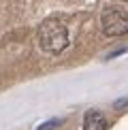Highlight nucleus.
<instances>
[{"label": "nucleus", "instance_id": "nucleus-3", "mask_svg": "<svg viewBox=\"0 0 128 130\" xmlns=\"http://www.w3.org/2000/svg\"><path fill=\"white\" fill-rule=\"evenodd\" d=\"M107 126H109V122L98 109H90L83 115V130H107Z\"/></svg>", "mask_w": 128, "mask_h": 130}, {"label": "nucleus", "instance_id": "nucleus-2", "mask_svg": "<svg viewBox=\"0 0 128 130\" xmlns=\"http://www.w3.org/2000/svg\"><path fill=\"white\" fill-rule=\"evenodd\" d=\"M100 30L107 36L128 34V11L120 7H107L100 13Z\"/></svg>", "mask_w": 128, "mask_h": 130}, {"label": "nucleus", "instance_id": "nucleus-4", "mask_svg": "<svg viewBox=\"0 0 128 130\" xmlns=\"http://www.w3.org/2000/svg\"><path fill=\"white\" fill-rule=\"evenodd\" d=\"M60 124V120H49V122H45V124H41V128H36V130H53Z\"/></svg>", "mask_w": 128, "mask_h": 130}, {"label": "nucleus", "instance_id": "nucleus-1", "mask_svg": "<svg viewBox=\"0 0 128 130\" xmlns=\"http://www.w3.org/2000/svg\"><path fill=\"white\" fill-rule=\"evenodd\" d=\"M39 45L45 53L58 56L68 47V30L60 19H45L36 32Z\"/></svg>", "mask_w": 128, "mask_h": 130}]
</instances>
